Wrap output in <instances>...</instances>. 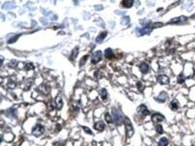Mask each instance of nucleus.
Masks as SVG:
<instances>
[{"mask_svg":"<svg viewBox=\"0 0 195 146\" xmlns=\"http://www.w3.org/2000/svg\"><path fill=\"white\" fill-rule=\"evenodd\" d=\"M168 145V140L166 137H162L158 141V146H167Z\"/></svg>","mask_w":195,"mask_h":146,"instance_id":"obj_21","label":"nucleus"},{"mask_svg":"<svg viewBox=\"0 0 195 146\" xmlns=\"http://www.w3.org/2000/svg\"><path fill=\"white\" fill-rule=\"evenodd\" d=\"M165 119V116L160 113H155L151 116V120L154 123H158L162 122Z\"/></svg>","mask_w":195,"mask_h":146,"instance_id":"obj_5","label":"nucleus"},{"mask_svg":"<svg viewBox=\"0 0 195 146\" xmlns=\"http://www.w3.org/2000/svg\"><path fill=\"white\" fill-rule=\"evenodd\" d=\"M129 22H130V18H127V17H126V18H122V20H121V24H123V25H126V24H127V23H128Z\"/></svg>","mask_w":195,"mask_h":146,"instance_id":"obj_29","label":"nucleus"},{"mask_svg":"<svg viewBox=\"0 0 195 146\" xmlns=\"http://www.w3.org/2000/svg\"><path fill=\"white\" fill-rule=\"evenodd\" d=\"M112 115H113V120H114L115 123L117 125H119V126H120L122 123L123 119H122V116L121 113L119 112V110H117L116 108H113L112 110Z\"/></svg>","mask_w":195,"mask_h":146,"instance_id":"obj_3","label":"nucleus"},{"mask_svg":"<svg viewBox=\"0 0 195 146\" xmlns=\"http://www.w3.org/2000/svg\"><path fill=\"white\" fill-rule=\"evenodd\" d=\"M55 105L58 110H61V107H62L63 102H62V99H61V97L60 96H58L57 98H56Z\"/></svg>","mask_w":195,"mask_h":146,"instance_id":"obj_13","label":"nucleus"},{"mask_svg":"<svg viewBox=\"0 0 195 146\" xmlns=\"http://www.w3.org/2000/svg\"><path fill=\"white\" fill-rule=\"evenodd\" d=\"M162 26H163V23H156L153 24V27H161Z\"/></svg>","mask_w":195,"mask_h":146,"instance_id":"obj_31","label":"nucleus"},{"mask_svg":"<svg viewBox=\"0 0 195 146\" xmlns=\"http://www.w3.org/2000/svg\"><path fill=\"white\" fill-rule=\"evenodd\" d=\"M40 92H41L43 94H48L50 91V88L48 85H46V84H43V85H40L38 88H37Z\"/></svg>","mask_w":195,"mask_h":146,"instance_id":"obj_8","label":"nucleus"},{"mask_svg":"<svg viewBox=\"0 0 195 146\" xmlns=\"http://www.w3.org/2000/svg\"><path fill=\"white\" fill-rule=\"evenodd\" d=\"M88 59V55H85V56L81 59V61H80V67L83 66L84 64H85V61H86V60Z\"/></svg>","mask_w":195,"mask_h":146,"instance_id":"obj_24","label":"nucleus"},{"mask_svg":"<svg viewBox=\"0 0 195 146\" xmlns=\"http://www.w3.org/2000/svg\"><path fill=\"white\" fill-rule=\"evenodd\" d=\"M21 36V34H19V35H17V36H15V37H14V40H9V41H8V43H14V42H15V40H17V39L19 38V36Z\"/></svg>","mask_w":195,"mask_h":146,"instance_id":"obj_32","label":"nucleus"},{"mask_svg":"<svg viewBox=\"0 0 195 146\" xmlns=\"http://www.w3.org/2000/svg\"><path fill=\"white\" fill-rule=\"evenodd\" d=\"M179 107V103L178 102V100L176 99H174L173 101H172V102L170 103V108L173 110V111H176L178 109Z\"/></svg>","mask_w":195,"mask_h":146,"instance_id":"obj_17","label":"nucleus"},{"mask_svg":"<svg viewBox=\"0 0 195 146\" xmlns=\"http://www.w3.org/2000/svg\"><path fill=\"white\" fill-rule=\"evenodd\" d=\"M137 88H138L139 91H141V92L143 91L144 85H143V84L141 82H137Z\"/></svg>","mask_w":195,"mask_h":146,"instance_id":"obj_26","label":"nucleus"},{"mask_svg":"<svg viewBox=\"0 0 195 146\" xmlns=\"http://www.w3.org/2000/svg\"><path fill=\"white\" fill-rule=\"evenodd\" d=\"M5 113H6V116L8 117H15L16 116V110L15 108H10V109L8 110Z\"/></svg>","mask_w":195,"mask_h":146,"instance_id":"obj_15","label":"nucleus"},{"mask_svg":"<svg viewBox=\"0 0 195 146\" xmlns=\"http://www.w3.org/2000/svg\"><path fill=\"white\" fill-rule=\"evenodd\" d=\"M54 146H65V143H61V142H56L54 143Z\"/></svg>","mask_w":195,"mask_h":146,"instance_id":"obj_30","label":"nucleus"},{"mask_svg":"<svg viewBox=\"0 0 195 146\" xmlns=\"http://www.w3.org/2000/svg\"><path fill=\"white\" fill-rule=\"evenodd\" d=\"M78 54V48H75L72 51L71 55H70V59L71 60V61H74V60L77 58Z\"/></svg>","mask_w":195,"mask_h":146,"instance_id":"obj_19","label":"nucleus"},{"mask_svg":"<svg viewBox=\"0 0 195 146\" xmlns=\"http://www.w3.org/2000/svg\"><path fill=\"white\" fill-rule=\"evenodd\" d=\"M105 56L106 58L109 59H112L113 57V50H112L111 48H107L105 50Z\"/></svg>","mask_w":195,"mask_h":146,"instance_id":"obj_18","label":"nucleus"},{"mask_svg":"<svg viewBox=\"0 0 195 146\" xmlns=\"http://www.w3.org/2000/svg\"><path fill=\"white\" fill-rule=\"evenodd\" d=\"M192 146H195V142H194V143H192Z\"/></svg>","mask_w":195,"mask_h":146,"instance_id":"obj_33","label":"nucleus"},{"mask_svg":"<svg viewBox=\"0 0 195 146\" xmlns=\"http://www.w3.org/2000/svg\"><path fill=\"white\" fill-rule=\"evenodd\" d=\"M107 32H101L100 34H99V36L96 37V43H102V40H104V39L106 37V36H107Z\"/></svg>","mask_w":195,"mask_h":146,"instance_id":"obj_14","label":"nucleus"},{"mask_svg":"<svg viewBox=\"0 0 195 146\" xmlns=\"http://www.w3.org/2000/svg\"><path fill=\"white\" fill-rule=\"evenodd\" d=\"M99 95H100L101 97H102V99H103V100L107 99V90L105 89V88H102V89H101L100 91H99Z\"/></svg>","mask_w":195,"mask_h":146,"instance_id":"obj_20","label":"nucleus"},{"mask_svg":"<svg viewBox=\"0 0 195 146\" xmlns=\"http://www.w3.org/2000/svg\"><path fill=\"white\" fill-rule=\"evenodd\" d=\"M45 128L41 124H37L32 129V134L34 137H39L44 133Z\"/></svg>","mask_w":195,"mask_h":146,"instance_id":"obj_2","label":"nucleus"},{"mask_svg":"<svg viewBox=\"0 0 195 146\" xmlns=\"http://www.w3.org/2000/svg\"><path fill=\"white\" fill-rule=\"evenodd\" d=\"M157 81L161 85H167L170 83V79L167 75H159L157 77Z\"/></svg>","mask_w":195,"mask_h":146,"instance_id":"obj_7","label":"nucleus"},{"mask_svg":"<svg viewBox=\"0 0 195 146\" xmlns=\"http://www.w3.org/2000/svg\"><path fill=\"white\" fill-rule=\"evenodd\" d=\"M94 127L95 129L97 130V131L102 132L104 129H105V124H104V123L102 121L96 122V123L94 124Z\"/></svg>","mask_w":195,"mask_h":146,"instance_id":"obj_10","label":"nucleus"},{"mask_svg":"<svg viewBox=\"0 0 195 146\" xmlns=\"http://www.w3.org/2000/svg\"><path fill=\"white\" fill-rule=\"evenodd\" d=\"M151 30H152V29H151V28H149L148 26H147V27L143 28V29H140V30L138 31V32H137V34L142 36V35L147 34H150V33H151Z\"/></svg>","mask_w":195,"mask_h":146,"instance_id":"obj_11","label":"nucleus"},{"mask_svg":"<svg viewBox=\"0 0 195 146\" xmlns=\"http://www.w3.org/2000/svg\"><path fill=\"white\" fill-rule=\"evenodd\" d=\"M137 112L139 114L143 115V116H148L150 114V111L148 110L147 107L144 105H141L137 108Z\"/></svg>","mask_w":195,"mask_h":146,"instance_id":"obj_6","label":"nucleus"},{"mask_svg":"<svg viewBox=\"0 0 195 146\" xmlns=\"http://www.w3.org/2000/svg\"><path fill=\"white\" fill-rule=\"evenodd\" d=\"M123 123L125 125V129H126V134H127V137L128 138H130L133 136L134 133V130L133 129V126L132 125L131 121H130V119L127 117H126L123 120Z\"/></svg>","mask_w":195,"mask_h":146,"instance_id":"obj_1","label":"nucleus"},{"mask_svg":"<svg viewBox=\"0 0 195 146\" xmlns=\"http://www.w3.org/2000/svg\"><path fill=\"white\" fill-rule=\"evenodd\" d=\"M105 121H107V123H113V121H112L111 116H110V115L108 113H106V114L105 115Z\"/></svg>","mask_w":195,"mask_h":146,"instance_id":"obj_23","label":"nucleus"},{"mask_svg":"<svg viewBox=\"0 0 195 146\" xmlns=\"http://www.w3.org/2000/svg\"><path fill=\"white\" fill-rule=\"evenodd\" d=\"M166 96L167 94L165 93V92H162L158 97L156 98V100L158 101V102H160V103H162V102H164L165 100H166Z\"/></svg>","mask_w":195,"mask_h":146,"instance_id":"obj_16","label":"nucleus"},{"mask_svg":"<svg viewBox=\"0 0 195 146\" xmlns=\"http://www.w3.org/2000/svg\"><path fill=\"white\" fill-rule=\"evenodd\" d=\"M140 70L142 73L146 74V73L148 72V70H149V66H148V64H146V63H143V64H140Z\"/></svg>","mask_w":195,"mask_h":146,"instance_id":"obj_12","label":"nucleus"},{"mask_svg":"<svg viewBox=\"0 0 195 146\" xmlns=\"http://www.w3.org/2000/svg\"><path fill=\"white\" fill-rule=\"evenodd\" d=\"M25 70H33L34 69V66H33V64H26V66H25Z\"/></svg>","mask_w":195,"mask_h":146,"instance_id":"obj_28","label":"nucleus"},{"mask_svg":"<svg viewBox=\"0 0 195 146\" xmlns=\"http://www.w3.org/2000/svg\"><path fill=\"white\" fill-rule=\"evenodd\" d=\"M185 81V78L183 77V74H181L178 77V83L180 84H182L183 83H184Z\"/></svg>","mask_w":195,"mask_h":146,"instance_id":"obj_25","label":"nucleus"},{"mask_svg":"<svg viewBox=\"0 0 195 146\" xmlns=\"http://www.w3.org/2000/svg\"><path fill=\"white\" fill-rule=\"evenodd\" d=\"M155 129H156V132L158 134H162L164 133V130H163V128H162V125H160V124L156 125L155 127Z\"/></svg>","mask_w":195,"mask_h":146,"instance_id":"obj_22","label":"nucleus"},{"mask_svg":"<svg viewBox=\"0 0 195 146\" xmlns=\"http://www.w3.org/2000/svg\"><path fill=\"white\" fill-rule=\"evenodd\" d=\"M134 0H122L121 5L124 8H130L132 7Z\"/></svg>","mask_w":195,"mask_h":146,"instance_id":"obj_9","label":"nucleus"},{"mask_svg":"<svg viewBox=\"0 0 195 146\" xmlns=\"http://www.w3.org/2000/svg\"><path fill=\"white\" fill-rule=\"evenodd\" d=\"M83 129L84 130V132H85L86 134H91V135H92L93 134V132H92V131H91L90 129H88V127H86V126H82Z\"/></svg>","mask_w":195,"mask_h":146,"instance_id":"obj_27","label":"nucleus"},{"mask_svg":"<svg viewBox=\"0 0 195 146\" xmlns=\"http://www.w3.org/2000/svg\"><path fill=\"white\" fill-rule=\"evenodd\" d=\"M102 52L100 50H98V51H96L95 53H93L92 56V63L94 64H96L102 59Z\"/></svg>","mask_w":195,"mask_h":146,"instance_id":"obj_4","label":"nucleus"}]
</instances>
